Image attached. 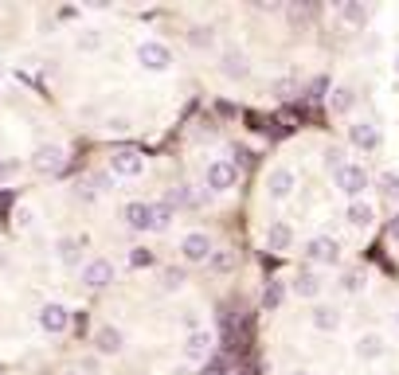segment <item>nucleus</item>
Here are the masks:
<instances>
[{"label": "nucleus", "instance_id": "1", "mask_svg": "<svg viewBox=\"0 0 399 375\" xmlns=\"http://www.w3.org/2000/svg\"><path fill=\"white\" fill-rule=\"evenodd\" d=\"M333 180H337V192L345 196L348 203H352V200H364V192L372 188V176H368V168L357 165V160H348V165L340 168L337 176H333Z\"/></svg>", "mask_w": 399, "mask_h": 375}, {"label": "nucleus", "instance_id": "2", "mask_svg": "<svg viewBox=\"0 0 399 375\" xmlns=\"http://www.w3.org/2000/svg\"><path fill=\"white\" fill-rule=\"evenodd\" d=\"M239 184V165L231 157H220V160H212V165L204 168V188L212 196H223V192H231Z\"/></svg>", "mask_w": 399, "mask_h": 375}, {"label": "nucleus", "instance_id": "3", "mask_svg": "<svg viewBox=\"0 0 399 375\" xmlns=\"http://www.w3.org/2000/svg\"><path fill=\"white\" fill-rule=\"evenodd\" d=\"M302 254H306L309 266H337L340 262V242L333 234H314V239L302 242Z\"/></svg>", "mask_w": 399, "mask_h": 375}, {"label": "nucleus", "instance_id": "4", "mask_svg": "<svg viewBox=\"0 0 399 375\" xmlns=\"http://www.w3.org/2000/svg\"><path fill=\"white\" fill-rule=\"evenodd\" d=\"M212 254H215V242L208 231H188L184 239H180V258L192 262V266H208Z\"/></svg>", "mask_w": 399, "mask_h": 375}, {"label": "nucleus", "instance_id": "5", "mask_svg": "<svg viewBox=\"0 0 399 375\" xmlns=\"http://www.w3.org/2000/svg\"><path fill=\"white\" fill-rule=\"evenodd\" d=\"M137 63H141L145 71H169V67H172V51H169V43H161V40H145L141 47H137Z\"/></svg>", "mask_w": 399, "mask_h": 375}, {"label": "nucleus", "instance_id": "6", "mask_svg": "<svg viewBox=\"0 0 399 375\" xmlns=\"http://www.w3.org/2000/svg\"><path fill=\"white\" fill-rule=\"evenodd\" d=\"M110 176H126V180H137L145 172V157L137 149H114L110 153Z\"/></svg>", "mask_w": 399, "mask_h": 375}, {"label": "nucleus", "instance_id": "7", "mask_svg": "<svg viewBox=\"0 0 399 375\" xmlns=\"http://www.w3.org/2000/svg\"><path fill=\"white\" fill-rule=\"evenodd\" d=\"M35 321H40L43 333L63 336V333H67V325H71V313H67V305H59V301H47V305H40Z\"/></svg>", "mask_w": 399, "mask_h": 375}, {"label": "nucleus", "instance_id": "8", "mask_svg": "<svg viewBox=\"0 0 399 375\" xmlns=\"http://www.w3.org/2000/svg\"><path fill=\"white\" fill-rule=\"evenodd\" d=\"M63 165H67V149L63 145H35V153H32V168L35 172H63Z\"/></svg>", "mask_w": 399, "mask_h": 375}, {"label": "nucleus", "instance_id": "9", "mask_svg": "<svg viewBox=\"0 0 399 375\" xmlns=\"http://www.w3.org/2000/svg\"><path fill=\"white\" fill-rule=\"evenodd\" d=\"M294 184H297V176H294V168H286V165L266 172V192H270V200H290V196H294Z\"/></svg>", "mask_w": 399, "mask_h": 375}, {"label": "nucleus", "instance_id": "10", "mask_svg": "<svg viewBox=\"0 0 399 375\" xmlns=\"http://www.w3.org/2000/svg\"><path fill=\"white\" fill-rule=\"evenodd\" d=\"M220 71H223V78H231V83H243V78L251 75V59H246V51L227 47L223 51V59H220Z\"/></svg>", "mask_w": 399, "mask_h": 375}, {"label": "nucleus", "instance_id": "11", "mask_svg": "<svg viewBox=\"0 0 399 375\" xmlns=\"http://www.w3.org/2000/svg\"><path fill=\"white\" fill-rule=\"evenodd\" d=\"M212 348H215V336L208 333V328H196V333H188V340H184V359L188 364H200V359L212 356Z\"/></svg>", "mask_w": 399, "mask_h": 375}, {"label": "nucleus", "instance_id": "12", "mask_svg": "<svg viewBox=\"0 0 399 375\" xmlns=\"http://www.w3.org/2000/svg\"><path fill=\"white\" fill-rule=\"evenodd\" d=\"M121 219H126L129 231H153V203L145 200H133L121 208Z\"/></svg>", "mask_w": 399, "mask_h": 375}, {"label": "nucleus", "instance_id": "13", "mask_svg": "<svg viewBox=\"0 0 399 375\" xmlns=\"http://www.w3.org/2000/svg\"><path fill=\"white\" fill-rule=\"evenodd\" d=\"M110 282H114V266L106 258H90L83 266V285L86 290H106Z\"/></svg>", "mask_w": 399, "mask_h": 375}, {"label": "nucleus", "instance_id": "14", "mask_svg": "<svg viewBox=\"0 0 399 375\" xmlns=\"http://www.w3.org/2000/svg\"><path fill=\"white\" fill-rule=\"evenodd\" d=\"M348 141L357 145L360 153H376L380 149V129L372 121H352L348 125Z\"/></svg>", "mask_w": 399, "mask_h": 375}, {"label": "nucleus", "instance_id": "15", "mask_svg": "<svg viewBox=\"0 0 399 375\" xmlns=\"http://www.w3.org/2000/svg\"><path fill=\"white\" fill-rule=\"evenodd\" d=\"M94 348H98V356H118V352L126 348V333L114 328V325H102L94 333Z\"/></svg>", "mask_w": 399, "mask_h": 375}, {"label": "nucleus", "instance_id": "16", "mask_svg": "<svg viewBox=\"0 0 399 375\" xmlns=\"http://www.w3.org/2000/svg\"><path fill=\"white\" fill-rule=\"evenodd\" d=\"M266 246H270L274 254H286V250L294 246V227H290L286 219H274V223L266 227Z\"/></svg>", "mask_w": 399, "mask_h": 375}, {"label": "nucleus", "instance_id": "17", "mask_svg": "<svg viewBox=\"0 0 399 375\" xmlns=\"http://www.w3.org/2000/svg\"><path fill=\"white\" fill-rule=\"evenodd\" d=\"M372 219H376V208L368 200H352L345 208V223L357 227V231H368V227H372Z\"/></svg>", "mask_w": 399, "mask_h": 375}, {"label": "nucleus", "instance_id": "18", "mask_svg": "<svg viewBox=\"0 0 399 375\" xmlns=\"http://www.w3.org/2000/svg\"><path fill=\"white\" fill-rule=\"evenodd\" d=\"M352 106H357V90H352V86L340 83V86H333V90H329V109L337 117H348V114H352Z\"/></svg>", "mask_w": 399, "mask_h": 375}, {"label": "nucleus", "instance_id": "19", "mask_svg": "<svg viewBox=\"0 0 399 375\" xmlns=\"http://www.w3.org/2000/svg\"><path fill=\"white\" fill-rule=\"evenodd\" d=\"M290 290L297 293V297H306V301H314L317 293H321V274H314V270H302V274L290 282Z\"/></svg>", "mask_w": 399, "mask_h": 375}, {"label": "nucleus", "instance_id": "20", "mask_svg": "<svg viewBox=\"0 0 399 375\" xmlns=\"http://www.w3.org/2000/svg\"><path fill=\"white\" fill-rule=\"evenodd\" d=\"M309 321H314L317 333H337V328H340V313L333 305H317L314 313H309Z\"/></svg>", "mask_w": 399, "mask_h": 375}, {"label": "nucleus", "instance_id": "21", "mask_svg": "<svg viewBox=\"0 0 399 375\" xmlns=\"http://www.w3.org/2000/svg\"><path fill=\"white\" fill-rule=\"evenodd\" d=\"M337 16L352 28H364L372 12H368V4H360V0H348V4H337Z\"/></svg>", "mask_w": 399, "mask_h": 375}, {"label": "nucleus", "instance_id": "22", "mask_svg": "<svg viewBox=\"0 0 399 375\" xmlns=\"http://www.w3.org/2000/svg\"><path fill=\"white\" fill-rule=\"evenodd\" d=\"M357 356L364 359V364H372V359H380V356H383V336H376V333L360 336V340H357Z\"/></svg>", "mask_w": 399, "mask_h": 375}, {"label": "nucleus", "instance_id": "23", "mask_svg": "<svg viewBox=\"0 0 399 375\" xmlns=\"http://www.w3.org/2000/svg\"><path fill=\"white\" fill-rule=\"evenodd\" d=\"M376 188H380V196L388 203H399V172L395 168H388V172H380V180H376Z\"/></svg>", "mask_w": 399, "mask_h": 375}, {"label": "nucleus", "instance_id": "24", "mask_svg": "<svg viewBox=\"0 0 399 375\" xmlns=\"http://www.w3.org/2000/svg\"><path fill=\"white\" fill-rule=\"evenodd\" d=\"M172 219H177V208H172L169 200L153 203V231H169V227H172Z\"/></svg>", "mask_w": 399, "mask_h": 375}, {"label": "nucleus", "instance_id": "25", "mask_svg": "<svg viewBox=\"0 0 399 375\" xmlns=\"http://www.w3.org/2000/svg\"><path fill=\"white\" fill-rule=\"evenodd\" d=\"M86 246V239H59L55 242V250H59V258L67 262V266H75L78 262V250Z\"/></svg>", "mask_w": 399, "mask_h": 375}, {"label": "nucleus", "instance_id": "26", "mask_svg": "<svg viewBox=\"0 0 399 375\" xmlns=\"http://www.w3.org/2000/svg\"><path fill=\"white\" fill-rule=\"evenodd\" d=\"M208 270H212V274H231V270H235V254H231V250H215L212 258H208Z\"/></svg>", "mask_w": 399, "mask_h": 375}, {"label": "nucleus", "instance_id": "27", "mask_svg": "<svg viewBox=\"0 0 399 375\" xmlns=\"http://www.w3.org/2000/svg\"><path fill=\"white\" fill-rule=\"evenodd\" d=\"M188 43H192L196 51H208V47H215V32L200 24V28H192V32H188Z\"/></svg>", "mask_w": 399, "mask_h": 375}, {"label": "nucleus", "instance_id": "28", "mask_svg": "<svg viewBox=\"0 0 399 375\" xmlns=\"http://www.w3.org/2000/svg\"><path fill=\"white\" fill-rule=\"evenodd\" d=\"M340 290L345 293H360L364 290V270H345V274H340Z\"/></svg>", "mask_w": 399, "mask_h": 375}, {"label": "nucleus", "instance_id": "29", "mask_svg": "<svg viewBox=\"0 0 399 375\" xmlns=\"http://www.w3.org/2000/svg\"><path fill=\"white\" fill-rule=\"evenodd\" d=\"M153 250H145V246H133L129 250V266H137V270H145V266H153Z\"/></svg>", "mask_w": 399, "mask_h": 375}, {"label": "nucleus", "instance_id": "30", "mask_svg": "<svg viewBox=\"0 0 399 375\" xmlns=\"http://www.w3.org/2000/svg\"><path fill=\"white\" fill-rule=\"evenodd\" d=\"M282 293H286V290H282V282H270V285H266V293H263V305L266 309H278L282 305Z\"/></svg>", "mask_w": 399, "mask_h": 375}, {"label": "nucleus", "instance_id": "31", "mask_svg": "<svg viewBox=\"0 0 399 375\" xmlns=\"http://www.w3.org/2000/svg\"><path fill=\"white\" fill-rule=\"evenodd\" d=\"M90 184H94V192H110V188H114L110 168H106V172H94V176H90Z\"/></svg>", "mask_w": 399, "mask_h": 375}, {"label": "nucleus", "instance_id": "32", "mask_svg": "<svg viewBox=\"0 0 399 375\" xmlns=\"http://www.w3.org/2000/svg\"><path fill=\"white\" fill-rule=\"evenodd\" d=\"M16 227L20 231H32L35 227V211L32 208H16Z\"/></svg>", "mask_w": 399, "mask_h": 375}, {"label": "nucleus", "instance_id": "33", "mask_svg": "<svg viewBox=\"0 0 399 375\" xmlns=\"http://www.w3.org/2000/svg\"><path fill=\"white\" fill-rule=\"evenodd\" d=\"M294 90H297V78H278V83H274V94H278V98H290Z\"/></svg>", "mask_w": 399, "mask_h": 375}, {"label": "nucleus", "instance_id": "34", "mask_svg": "<svg viewBox=\"0 0 399 375\" xmlns=\"http://www.w3.org/2000/svg\"><path fill=\"white\" fill-rule=\"evenodd\" d=\"M184 285V270H165V290H180Z\"/></svg>", "mask_w": 399, "mask_h": 375}, {"label": "nucleus", "instance_id": "35", "mask_svg": "<svg viewBox=\"0 0 399 375\" xmlns=\"http://www.w3.org/2000/svg\"><path fill=\"white\" fill-rule=\"evenodd\" d=\"M98 43H102V40H98V32H86V35H78V51H94Z\"/></svg>", "mask_w": 399, "mask_h": 375}, {"label": "nucleus", "instance_id": "36", "mask_svg": "<svg viewBox=\"0 0 399 375\" xmlns=\"http://www.w3.org/2000/svg\"><path fill=\"white\" fill-rule=\"evenodd\" d=\"M16 172H20V165H16V160H0V184H4V180H12Z\"/></svg>", "mask_w": 399, "mask_h": 375}, {"label": "nucleus", "instance_id": "37", "mask_svg": "<svg viewBox=\"0 0 399 375\" xmlns=\"http://www.w3.org/2000/svg\"><path fill=\"white\" fill-rule=\"evenodd\" d=\"M388 234H391V242H399V211L388 219Z\"/></svg>", "mask_w": 399, "mask_h": 375}, {"label": "nucleus", "instance_id": "38", "mask_svg": "<svg viewBox=\"0 0 399 375\" xmlns=\"http://www.w3.org/2000/svg\"><path fill=\"white\" fill-rule=\"evenodd\" d=\"M110 129H114V133H126V129H129V121H126V117H114V121H110Z\"/></svg>", "mask_w": 399, "mask_h": 375}, {"label": "nucleus", "instance_id": "39", "mask_svg": "<svg viewBox=\"0 0 399 375\" xmlns=\"http://www.w3.org/2000/svg\"><path fill=\"white\" fill-rule=\"evenodd\" d=\"M208 375H227V367H223V364H212V371H208Z\"/></svg>", "mask_w": 399, "mask_h": 375}, {"label": "nucleus", "instance_id": "40", "mask_svg": "<svg viewBox=\"0 0 399 375\" xmlns=\"http://www.w3.org/2000/svg\"><path fill=\"white\" fill-rule=\"evenodd\" d=\"M290 375H309V371H290Z\"/></svg>", "mask_w": 399, "mask_h": 375}, {"label": "nucleus", "instance_id": "41", "mask_svg": "<svg viewBox=\"0 0 399 375\" xmlns=\"http://www.w3.org/2000/svg\"><path fill=\"white\" fill-rule=\"evenodd\" d=\"M395 71H399V59H395Z\"/></svg>", "mask_w": 399, "mask_h": 375}, {"label": "nucleus", "instance_id": "42", "mask_svg": "<svg viewBox=\"0 0 399 375\" xmlns=\"http://www.w3.org/2000/svg\"><path fill=\"white\" fill-rule=\"evenodd\" d=\"M67 375H78V371H67Z\"/></svg>", "mask_w": 399, "mask_h": 375}, {"label": "nucleus", "instance_id": "43", "mask_svg": "<svg viewBox=\"0 0 399 375\" xmlns=\"http://www.w3.org/2000/svg\"><path fill=\"white\" fill-rule=\"evenodd\" d=\"M0 71H4V67H0Z\"/></svg>", "mask_w": 399, "mask_h": 375}]
</instances>
